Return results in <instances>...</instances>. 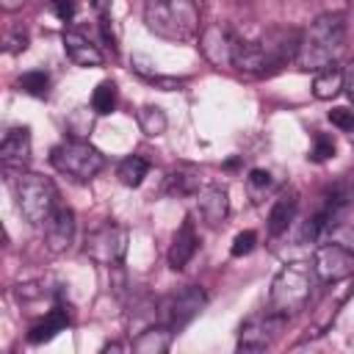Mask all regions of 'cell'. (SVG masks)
Masks as SVG:
<instances>
[{
	"label": "cell",
	"mask_w": 354,
	"mask_h": 354,
	"mask_svg": "<svg viewBox=\"0 0 354 354\" xmlns=\"http://www.w3.org/2000/svg\"><path fill=\"white\" fill-rule=\"evenodd\" d=\"M171 340H174V329L169 324H155V326H147L133 340V351L136 354H163V351H169Z\"/></svg>",
	"instance_id": "18"
},
{
	"label": "cell",
	"mask_w": 354,
	"mask_h": 354,
	"mask_svg": "<svg viewBox=\"0 0 354 354\" xmlns=\"http://www.w3.org/2000/svg\"><path fill=\"white\" fill-rule=\"evenodd\" d=\"M196 246H199V238H196L194 221L185 218V221L180 224V230L174 232V241H171V246H169V266H171L174 271L185 268V266L191 263V257L196 254Z\"/></svg>",
	"instance_id": "16"
},
{
	"label": "cell",
	"mask_w": 354,
	"mask_h": 354,
	"mask_svg": "<svg viewBox=\"0 0 354 354\" xmlns=\"http://www.w3.org/2000/svg\"><path fill=\"white\" fill-rule=\"evenodd\" d=\"M346 86V72L337 64H329L315 72L313 77V97L315 100H335Z\"/></svg>",
	"instance_id": "20"
},
{
	"label": "cell",
	"mask_w": 354,
	"mask_h": 354,
	"mask_svg": "<svg viewBox=\"0 0 354 354\" xmlns=\"http://www.w3.org/2000/svg\"><path fill=\"white\" fill-rule=\"evenodd\" d=\"M313 271H315L318 282H326V285L343 282L354 274V252L340 243L324 241L313 254Z\"/></svg>",
	"instance_id": "7"
},
{
	"label": "cell",
	"mask_w": 354,
	"mask_h": 354,
	"mask_svg": "<svg viewBox=\"0 0 354 354\" xmlns=\"http://www.w3.org/2000/svg\"><path fill=\"white\" fill-rule=\"evenodd\" d=\"M144 25L166 41H194L199 36V8L194 0H144Z\"/></svg>",
	"instance_id": "2"
},
{
	"label": "cell",
	"mask_w": 354,
	"mask_h": 354,
	"mask_svg": "<svg viewBox=\"0 0 354 354\" xmlns=\"http://www.w3.org/2000/svg\"><path fill=\"white\" fill-rule=\"evenodd\" d=\"M238 36L235 30L227 25V22H218V25H210L202 30L199 36V47L205 53V58L216 66H232V55H235V47H238Z\"/></svg>",
	"instance_id": "9"
},
{
	"label": "cell",
	"mask_w": 354,
	"mask_h": 354,
	"mask_svg": "<svg viewBox=\"0 0 354 354\" xmlns=\"http://www.w3.org/2000/svg\"><path fill=\"white\" fill-rule=\"evenodd\" d=\"M329 122H332L337 130L351 133V130H354V111H351V108H346V105H337V108H332V111H329Z\"/></svg>",
	"instance_id": "29"
},
{
	"label": "cell",
	"mask_w": 354,
	"mask_h": 354,
	"mask_svg": "<svg viewBox=\"0 0 354 354\" xmlns=\"http://www.w3.org/2000/svg\"><path fill=\"white\" fill-rule=\"evenodd\" d=\"M14 194H17V207L28 224H44L53 216V210L58 207L55 183L36 171H22L17 177Z\"/></svg>",
	"instance_id": "4"
},
{
	"label": "cell",
	"mask_w": 354,
	"mask_h": 354,
	"mask_svg": "<svg viewBox=\"0 0 354 354\" xmlns=\"http://www.w3.org/2000/svg\"><path fill=\"white\" fill-rule=\"evenodd\" d=\"M28 0H0V6H3V11H17V8H22Z\"/></svg>",
	"instance_id": "34"
},
{
	"label": "cell",
	"mask_w": 354,
	"mask_h": 354,
	"mask_svg": "<svg viewBox=\"0 0 354 354\" xmlns=\"http://www.w3.org/2000/svg\"><path fill=\"white\" fill-rule=\"evenodd\" d=\"M254 246H257V232H254V230H243V232H238V235L232 238L230 254H232V257H243V254H249Z\"/></svg>",
	"instance_id": "27"
},
{
	"label": "cell",
	"mask_w": 354,
	"mask_h": 354,
	"mask_svg": "<svg viewBox=\"0 0 354 354\" xmlns=\"http://www.w3.org/2000/svg\"><path fill=\"white\" fill-rule=\"evenodd\" d=\"M282 324H285V318L271 313V310L243 321L241 332H238V351H263V348H268L274 343V337L279 335Z\"/></svg>",
	"instance_id": "8"
},
{
	"label": "cell",
	"mask_w": 354,
	"mask_h": 354,
	"mask_svg": "<svg viewBox=\"0 0 354 354\" xmlns=\"http://www.w3.org/2000/svg\"><path fill=\"white\" fill-rule=\"evenodd\" d=\"M61 41H64L66 58H69L72 64L86 66V69H88V66H102L105 55H102V53H100V47H97V44H91L83 33H77V30H64Z\"/></svg>",
	"instance_id": "15"
},
{
	"label": "cell",
	"mask_w": 354,
	"mask_h": 354,
	"mask_svg": "<svg viewBox=\"0 0 354 354\" xmlns=\"http://www.w3.org/2000/svg\"><path fill=\"white\" fill-rule=\"evenodd\" d=\"M196 216L207 227H218L230 216V194L221 185H205L196 194Z\"/></svg>",
	"instance_id": "13"
},
{
	"label": "cell",
	"mask_w": 354,
	"mask_h": 354,
	"mask_svg": "<svg viewBox=\"0 0 354 354\" xmlns=\"http://www.w3.org/2000/svg\"><path fill=\"white\" fill-rule=\"evenodd\" d=\"M315 271L310 263L304 260H293V263H285L274 279H271V293H268V310L282 315L285 321L299 315L310 296H313V288H315Z\"/></svg>",
	"instance_id": "3"
},
{
	"label": "cell",
	"mask_w": 354,
	"mask_h": 354,
	"mask_svg": "<svg viewBox=\"0 0 354 354\" xmlns=\"http://www.w3.org/2000/svg\"><path fill=\"white\" fill-rule=\"evenodd\" d=\"M30 130L28 127H11L3 141H0V160L6 169L14 171H25V166L30 163Z\"/></svg>",
	"instance_id": "14"
},
{
	"label": "cell",
	"mask_w": 354,
	"mask_h": 354,
	"mask_svg": "<svg viewBox=\"0 0 354 354\" xmlns=\"http://www.w3.org/2000/svg\"><path fill=\"white\" fill-rule=\"evenodd\" d=\"M166 191L174 194V196H191V194H196L199 191L196 171H191V169H174L166 177Z\"/></svg>",
	"instance_id": "23"
},
{
	"label": "cell",
	"mask_w": 354,
	"mask_h": 354,
	"mask_svg": "<svg viewBox=\"0 0 354 354\" xmlns=\"http://www.w3.org/2000/svg\"><path fill=\"white\" fill-rule=\"evenodd\" d=\"M25 50H28V33L22 28L11 30L6 36V53H25Z\"/></svg>",
	"instance_id": "31"
},
{
	"label": "cell",
	"mask_w": 354,
	"mask_h": 354,
	"mask_svg": "<svg viewBox=\"0 0 354 354\" xmlns=\"http://www.w3.org/2000/svg\"><path fill=\"white\" fill-rule=\"evenodd\" d=\"M346 44V17L343 14H321L304 33L296 53V66L318 72L329 64H337V55Z\"/></svg>",
	"instance_id": "1"
},
{
	"label": "cell",
	"mask_w": 354,
	"mask_h": 354,
	"mask_svg": "<svg viewBox=\"0 0 354 354\" xmlns=\"http://www.w3.org/2000/svg\"><path fill=\"white\" fill-rule=\"evenodd\" d=\"M75 232H77V221H75V210L66 205H58L53 210V216L44 221V243L50 252L61 254L75 243Z\"/></svg>",
	"instance_id": "11"
},
{
	"label": "cell",
	"mask_w": 354,
	"mask_h": 354,
	"mask_svg": "<svg viewBox=\"0 0 354 354\" xmlns=\"http://www.w3.org/2000/svg\"><path fill=\"white\" fill-rule=\"evenodd\" d=\"M335 155V141H332V136H326V133H318L315 138H313V147H310V160L313 163H326L329 158Z\"/></svg>",
	"instance_id": "26"
},
{
	"label": "cell",
	"mask_w": 354,
	"mask_h": 354,
	"mask_svg": "<svg viewBox=\"0 0 354 354\" xmlns=\"http://www.w3.org/2000/svg\"><path fill=\"white\" fill-rule=\"evenodd\" d=\"M111 3L113 0H91V6H94V11H97L100 19H108L111 17Z\"/></svg>",
	"instance_id": "32"
},
{
	"label": "cell",
	"mask_w": 354,
	"mask_h": 354,
	"mask_svg": "<svg viewBox=\"0 0 354 354\" xmlns=\"http://www.w3.org/2000/svg\"><path fill=\"white\" fill-rule=\"evenodd\" d=\"M147 174H149V160L141 158V155H127V158H122L119 166H116V177H119V183L127 185V188H138Z\"/></svg>",
	"instance_id": "21"
},
{
	"label": "cell",
	"mask_w": 354,
	"mask_h": 354,
	"mask_svg": "<svg viewBox=\"0 0 354 354\" xmlns=\"http://www.w3.org/2000/svg\"><path fill=\"white\" fill-rule=\"evenodd\" d=\"M17 88L25 91V94H30V97H47V91H50V75L41 72V69H30V72H25V75L17 77Z\"/></svg>",
	"instance_id": "25"
},
{
	"label": "cell",
	"mask_w": 354,
	"mask_h": 354,
	"mask_svg": "<svg viewBox=\"0 0 354 354\" xmlns=\"http://www.w3.org/2000/svg\"><path fill=\"white\" fill-rule=\"evenodd\" d=\"M166 124H169V119H166L163 108H158V105H144V108L138 111V127L144 130V136H149V138L163 136V133H166Z\"/></svg>",
	"instance_id": "22"
},
{
	"label": "cell",
	"mask_w": 354,
	"mask_h": 354,
	"mask_svg": "<svg viewBox=\"0 0 354 354\" xmlns=\"http://www.w3.org/2000/svg\"><path fill=\"white\" fill-rule=\"evenodd\" d=\"M69 326V313L64 310V307H53L41 321H36L33 326H30V332H28V343H47V340H53L58 332H64Z\"/></svg>",
	"instance_id": "19"
},
{
	"label": "cell",
	"mask_w": 354,
	"mask_h": 354,
	"mask_svg": "<svg viewBox=\"0 0 354 354\" xmlns=\"http://www.w3.org/2000/svg\"><path fill=\"white\" fill-rule=\"evenodd\" d=\"M324 210H326V224H324L321 241H332L354 252V199H346Z\"/></svg>",
	"instance_id": "12"
},
{
	"label": "cell",
	"mask_w": 354,
	"mask_h": 354,
	"mask_svg": "<svg viewBox=\"0 0 354 354\" xmlns=\"http://www.w3.org/2000/svg\"><path fill=\"white\" fill-rule=\"evenodd\" d=\"M50 163H53L55 171L86 183V180H91L102 171L105 155L83 138H69V141H61L50 149Z\"/></svg>",
	"instance_id": "5"
},
{
	"label": "cell",
	"mask_w": 354,
	"mask_h": 354,
	"mask_svg": "<svg viewBox=\"0 0 354 354\" xmlns=\"http://www.w3.org/2000/svg\"><path fill=\"white\" fill-rule=\"evenodd\" d=\"M86 254L105 268H116L127 254V230L116 221H105L86 235Z\"/></svg>",
	"instance_id": "6"
},
{
	"label": "cell",
	"mask_w": 354,
	"mask_h": 354,
	"mask_svg": "<svg viewBox=\"0 0 354 354\" xmlns=\"http://www.w3.org/2000/svg\"><path fill=\"white\" fill-rule=\"evenodd\" d=\"M343 88H346V94H348V100L354 102V66L348 69V75H346V86H343Z\"/></svg>",
	"instance_id": "33"
},
{
	"label": "cell",
	"mask_w": 354,
	"mask_h": 354,
	"mask_svg": "<svg viewBox=\"0 0 354 354\" xmlns=\"http://www.w3.org/2000/svg\"><path fill=\"white\" fill-rule=\"evenodd\" d=\"M246 185H249L252 196H260V194H266L271 188V174L266 169H252L249 177H246Z\"/></svg>",
	"instance_id": "28"
},
{
	"label": "cell",
	"mask_w": 354,
	"mask_h": 354,
	"mask_svg": "<svg viewBox=\"0 0 354 354\" xmlns=\"http://www.w3.org/2000/svg\"><path fill=\"white\" fill-rule=\"evenodd\" d=\"M50 6H53V11H55V17L61 19V22H69L75 14H77V0H50Z\"/></svg>",
	"instance_id": "30"
},
{
	"label": "cell",
	"mask_w": 354,
	"mask_h": 354,
	"mask_svg": "<svg viewBox=\"0 0 354 354\" xmlns=\"http://www.w3.org/2000/svg\"><path fill=\"white\" fill-rule=\"evenodd\" d=\"M205 304H207V293L199 285H188L177 296H171V301L166 307V324L174 332H180L183 326H188L205 310Z\"/></svg>",
	"instance_id": "10"
},
{
	"label": "cell",
	"mask_w": 354,
	"mask_h": 354,
	"mask_svg": "<svg viewBox=\"0 0 354 354\" xmlns=\"http://www.w3.org/2000/svg\"><path fill=\"white\" fill-rule=\"evenodd\" d=\"M296 210H299V196L296 191H285L277 196V202L271 205V213H268V221H266V230L271 238L288 232V227L293 224L296 218Z\"/></svg>",
	"instance_id": "17"
},
{
	"label": "cell",
	"mask_w": 354,
	"mask_h": 354,
	"mask_svg": "<svg viewBox=\"0 0 354 354\" xmlns=\"http://www.w3.org/2000/svg\"><path fill=\"white\" fill-rule=\"evenodd\" d=\"M91 111L97 116H108L116 111V83L113 80H102L94 94H91Z\"/></svg>",
	"instance_id": "24"
}]
</instances>
